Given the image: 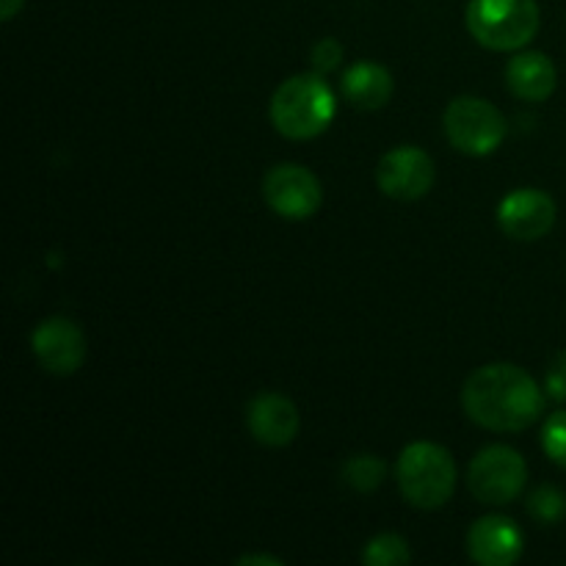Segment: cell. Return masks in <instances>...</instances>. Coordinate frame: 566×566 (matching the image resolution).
Returning <instances> with one entry per match:
<instances>
[{"label": "cell", "instance_id": "obj_1", "mask_svg": "<svg viewBox=\"0 0 566 566\" xmlns=\"http://www.w3.org/2000/svg\"><path fill=\"white\" fill-rule=\"evenodd\" d=\"M462 407L481 429L517 434L542 418L545 392L520 365L492 363L468 376L462 387Z\"/></svg>", "mask_w": 566, "mask_h": 566}, {"label": "cell", "instance_id": "obj_2", "mask_svg": "<svg viewBox=\"0 0 566 566\" xmlns=\"http://www.w3.org/2000/svg\"><path fill=\"white\" fill-rule=\"evenodd\" d=\"M271 125L291 142L321 136L337 114V99L318 72L293 75L271 97Z\"/></svg>", "mask_w": 566, "mask_h": 566}, {"label": "cell", "instance_id": "obj_3", "mask_svg": "<svg viewBox=\"0 0 566 566\" xmlns=\"http://www.w3.org/2000/svg\"><path fill=\"white\" fill-rule=\"evenodd\" d=\"M457 462L451 451L437 442H412L401 451L396 481L403 501L423 512L442 509L457 492Z\"/></svg>", "mask_w": 566, "mask_h": 566}, {"label": "cell", "instance_id": "obj_4", "mask_svg": "<svg viewBox=\"0 0 566 566\" xmlns=\"http://www.w3.org/2000/svg\"><path fill=\"white\" fill-rule=\"evenodd\" d=\"M464 22L481 48L509 53L531 44L542 14L536 0H470Z\"/></svg>", "mask_w": 566, "mask_h": 566}, {"label": "cell", "instance_id": "obj_5", "mask_svg": "<svg viewBox=\"0 0 566 566\" xmlns=\"http://www.w3.org/2000/svg\"><path fill=\"white\" fill-rule=\"evenodd\" d=\"M442 127H446L451 147L464 155H473V158H486V155L497 153L509 133L506 116L490 99L470 97V94L448 103Z\"/></svg>", "mask_w": 566, "mask_h": 566}, {"label": "cell", "instance_id": "obj_6", "mask_svg": "<svg viewBox=\"0 0 566 566\" xmlns=\"http://www.w3.org/2000/svg\"><path fill=\"white\" fill-rule=\"evenodd\" d=\"M528 484V464L520 451L509 446H486L473 457L468 470V486L473 497L486 506H509Z\"/></svg>", "mask_w": 566, "mask_h": 566}, {"label": "cell", "instance_id": "obj_7", "mask_svg": "<svg viewBox=\"0 0 566 566\" xmlns=\"http://www.w3.org/2000/svg\"><path fill=\"white\" fill-rule=\"evenodd\" d=\"M263 199L276 216L291 221L313 219L324 202L318 177L298 164H280L265 175Z\"/></svg>", "mask_w": 566, "mask_h": 566}, {"label": "cell", "instance_id": "obj_8", "mask_svg": "<svg viewBox=\"0 0 566 566\" xmlns=\"http://www.w3.org/2000/svg\"><path fill=\"white\" fill-rule=\"evenodd\" d=\"M437 169L429 153L420 147L403 144V147L390 149L376 166V182L381 193L398 202H415L423 199L434 188Z\"/></svg>", "mask_w": 566, "mask_h": 566}, {"label": "cell", "instance_id": "obj_9", "mask_svg": "<svg viewBox=\"0 0 566 566\" xmlns=\"http://www.w3.org/2000/svg\"><path fill=\"white\" fill-rule=\"evenodd\" d=\"M31 348L36 363L53 376L77 374L86 359V337H83L81 326L61 315L42 321L33 329Z\"/></svg>", "mask_w": 566, "mask_h": 566}, {"label": "cell", "instance_id": "obj_10", "mask_svg": "<svg viewBox=\"0 0 566 566\" xmlns=\"http://www.w3.org/2000/svg\"><path fill=\"white\" fill-rule=\"evenodd\" d=\"M556 219V202L551 193L539 188H517L503 197L497 208V224L509 238H517V241H539L553 230Z\"/></svg>", "mask_w": 566, "mask_h": 566}, {"label": "cell", "instance_id": "obj_11", "mask_svg": "<svg viewBox=\"0 0 566 566\" xmlns=\"http://www.w3.org/2000/svg\"><path fill=\"white\" fill-rule=\"evenodd\" d=\"M525 551V536L517 523L501 514L475 520L468 531V553L481 566H512Z\"/></svg>", "mask_w": 566, "mask_h": 566}, {"label": "cell", "instance_id": "obj_12", "mask_svg": "<svg viewBox=\"0 0 566 566\" xmlns=\"http://www.w3.org/2000/svg\"><path fill=\"white\" fill-rule=\"evenodd\" d=\"M247 426L254 440L265 448H285L298 437L296 403L282 392H258L247 407Z\"/></svg>", "mask_w": 566, "mask_h": 566}, {"label": "cell", "instance_id": "obj_13", "mask_svg": "<svg viewBox=\"0 0 566 566\" xmlns=\"http://www.w3.org/2000/svg\"><path fill=\"white\" fill-rule=\"evenodd\" d=\"M506 86L525 103H545L558 86L556 64L539 50L517 53L506 66Z\"/></svg>", "mask_w": 566, "mask_h": 566}, {"label": "cell", "instance_id": "obj_14", "mask_svg": "<svg viewBox=\"0 0 566 566\" xmlns=\"http://www.w3.org/2000/svg\"><path fill=\"white\" fill-rule=\"evenodd\" d=\"M343 97L359 111H379L385 108L396 92V81H392L390 70L374 61H359V64L348 66L343 72Z\"/></svg>", "mask_w": 566, "mask_h": 566}, {"label": "cell", "instance_id": "obj_15", "mask_svg": "<svg viewBox=\"0 0 566 566\" xmlns=\"http://www.w3.org/2000/svg\"><path fill=\"white\" fill-rule=\"evenodd\" d=\"M363 562L365 566H409L412 564V551H409L403 536L379 534L365 545Z\"/></svg>", "mask_w": 566, "mask_h": 566}, {"label": "cell", "instance_id": "obj_16", "mask_svg": "<svg viewBox=\"0 0 566 566\" xmlns=\"http://www.w3.org/2000/svg\"><path fill=\"white\" fill-rule=\"evenodd\" d=\"M385 462L376 457H370V453H359V457L348 459L346 468H343V479H346V484L352 486V490L357 492H374L379 490L381 481H385Z\"/></svg>", "mask_w": 566, "mask_h": 566}, {"label": "cell", "instance_id": "obj_17", "mask_svg": "<svg viewBox=\"0 0 566 566\" xmlns=\"http://www.w3.org/2000/svg\"><path fill=\"white\" fill-rule=\"evenodd\" d=\"M528 514L542 525H556L566 517V492L558 486L542 484L531 492Z\"/></svg>", "mask_w": 566, "mask_h": 566}, {"label": "cell", "instance_id": "obj_18", "mask_svg": "<svg viewBox=\"0 0 566 566\" xmlns=\"http://www.w3.org/2000/svg\"><path fill=\"white\" fill-rule=\"evenodd\" d=\"M542 448H545L551 462H556L558 468L566 470V409L553 412L551 418L545 420V429H542Z\"/></svg>", "mask_w": 566, "mask_h": 566}, {"label": "cell", "instance_id": "obj_19", "mask_svg": "<svg viewBox=\"0 0 566 566\" xmlns=\"http://www.w3.org/2000/svg\"><path fill=\"white\" fill-rule=\"evenodd\" d=\"M310 59H313L315 72H318V75H326V72H332L337 64H340L343 44L337 42L335 36L321 39V42L313 48V53H310Z\"/></svg>", "mask_w": 566, "mask_h": 566}, {"label": "cell", "instance_id": "obj_20", "mask_svg": "<svg viewBox=\"0 0 566 566\" xmlns=\"http://www.w3.org/2000/svg\"><path fill=\"white\" fill-rule=\"evenodd\" d=\"M545 390L553 401L566 403V352H558L547 365Z\"/></svg>", "mask_w": 566, "mask_h": 566}, {"label": "cell", "instance_id": "obj_21", "mask_svg": "<svg viewBox=\"0 0 566 566\" xmlns=\"http://www.w3.org/2000/svg\"><path fill=\"white\" fill-rule=\"evenodd\" d=\"M22 6H25V0H0V20L11 22L20 14Z\"/></svg>", "mask_w": 566, "mask_h": 566}, {"label": "cell", "instance_id": "obj_22", "mask_svg": "<svg viewBox=\"0 0 566 566\" xmlns=\"http://www.w3.org/2000/svg\"><path fill=\"white\" fill-rule=\"evenodd\" d=\"M235 564H238V566H252V564H260V566H282L280 558L263 556V553H258V556H241Z\"/></svg>", "mask_w": 566, "mask_h": 566}]
</instances>
